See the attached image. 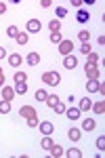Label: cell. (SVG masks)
<instances>
[{"mask_svg":"<svg viewBox=\"0 0 105 158\" xmlns=\"http://www.w3.org/2000/svg\"><path fill=\"white\" fill-rule=\"evenodd\" d=\"M42 82L50 85V86H57L61 82V76H59V72H44L42 74Z\"/></svg>","mask_w":105,"mask_h":158,"instance_id":"cell-1","label":"cell"},{"mask_svg":"<svg viewBox=\"0 0 105 158\" xmlns=\"http://www.w3.org/2000/svg\"><path fill=\"white\" fill-rule=\"evenodd\" d=\"M84 72H86V76H88L91 80H99V76H101L99 63H86V65H84Z\"/></svg>","mask_w":105,"mask_h":158,"instance_id":"cell-2","label":"cell"},{"mask_svg":"<svg viewBox=\"0 0 105 158\" xmlns=\"http://www.w3.org/2000/svg\"><path fill=\"white\" fill-rule=\"evenodd\" d=\"M71 49H74V42H71L70 38L59 42V53H61V55H71Z\"/></svg>","mask_w":105,"mask_h":158,"instance_id":"cell-3","label":"cell"},{"mask_svg":"<svg viewBox=\"0 0 105 158\" xmlns=\"http://www.w3.org/2000/svg\"><path fill=\"white\" fill-rule=\"evenodd\" d=\"M78 65V59L74 57V55H65V59H63V68L65 70H74Z\"/></svg>","mask_w":105,"mask_h":158,"instance_id":"cell-4","label":"cell"},{"mask_svg":"<svg viewBox=\"0 0 105 158\" xmlns=\"http://www.w3.org/2000/svg\"><path fill=\"white\" fill-rule=\"evenodd\" d=\"M19 114H21V116H23L25 120H27V118H34V116L38 114V112H36V110L32 108V106H23V108L19 110Z\"/></svg>","mask_w":105,"mask_h":158,"instance_id":"cell-5","label":"cell"},{"mask_svg":"<svg viewBox=\"0 0 105 158\" xmlns=\"http://www.w3.org/2000/svg\"><path fill=\"white\" fill-rule=\"evenodd\" d=\"M38 129H40V133L42 135H53V131H55V127H53V124H50V122H40V124H38Z\"/></svg>","mask_w":105,"mask_h":158,"instance_id":"cell-6","label":"cell"},{"mask_svg":"<svg viewBox=\"0 0 105 158\" xmlns=\"http://www.w3.org/2000/svg\"><path fill=\"white\" fill-rule=\"evenodd\" d=\"M21 55L19 53H13V55H9V65H13V68H19L21 65Z\"/></svg>","mask_w":105,"mask_h":158,"instance_id":"cell-7","label":"cell"},{"mask_svg":"<svg viewBox=\"0 0 105 158\" xmlns=\"http://www.w3.org/2000/svg\"><path fill=\"white\" fill-rule=\"evenodd\" d=\"M2 99L13 101V99H15V89H11V86H2Z\"/></svg>","mask_w":105,"mask_h":158,"instance_id":"cell-8","label":"cell"},{"mask_svg":"<svg viewBox=\"0 0 105 158\" xmlns=\"http://www.w3.org/2000/svg\"><path fill=\"white\" fill-rule=\"evenodd\" d=\"M27 32H30V34L40 32V21H38V19H30V21H27Z\"/></svg>","mask_w":105,"mask_h":158,"instance_id":"cell-9","label":"cell"},{"mask_svg":"<svg viewBox=\"0 0 105 158\" xmlns=\"http://www.w3.org/2000/svg\"><path fill=\"white\" fill-rule=\"evenodd\" d=\"M67 137H70L71 141H80L82 131H80V129H70V131H67Z\"/></svg>","mask_w":105,"mask_h":158,"instance_id":"cell-10","label":"cell"},{"mask_svg":"<svg viewBox=\"0 0 105 158\" xmlns=\"http://www.w3.org/2000/svg\"><path fill=\"white\" fill-rule=\"evenodd\" d=\"M25 59H27V63L34 68V65H38V63H40V55H38V53H30Z\"/></svg>","mask_w":105,"mask_h":158,"instance_id":"cell-11","label":"cell"},{"mask_svg":"<svg viewBox=\"0 0 105 158\" xmlns=\"http://www.w3.org/2000/svg\"><path fill=\"white\" fill-rule=\"evenodd\" d=\"M15 93H17V95L27 93V82H15Z\"/></svg>","mask_w":105,"mask_h":158,"instance_id":"cell-12","label":"cell"},{"mask_svg":"<svg viewBox=\"0 0 105 158\" xmlns=\"http://www.w3.org/2000/svg\"><path fill=\"white\" fill-rule=\"evenodd\" d=\"M86 91L88 93H97L99 91V80H88L86 82Z\"/></svg>","mask_w":105,"mask_h":158,"instance_id":"cell-13","label":"cell"},{"mask_svg":"<svg viewBox=\"0 0 105 158\" xmlns=\"http://www.w3.org/2000/svg\"><path fill=\"white\" fill-rule=\"evenodd\" d=\"M65 112H67V118H70V120H78V118H80V110L70 108V110H65Z\"/></svg>","mask_w":105,"mask_h":158,"instance_id":"cell-14","label":"cell"},{"mask_svg":"<svg viewBox=\"0 0 105 158\" xmlns=\"http://www.w3.org/2000/svg\"><path fill=\"white\" fill-rule=\"evenodd\" d=\"M48 152H50V154H53L55 158H59V156H63V154H65V150H63L61 146H53L50 150H48Z\"/></svg>","mask_w":105,"mask_h":158,"instance_id":"cell-15","label":"cell"},{"mask_svg":"<svg viewBox=\"0 0 105 158\" xmlns=\"http://www.w3.org/2000/svg\"><path fill=\"white\" fill-rule=\"evenodd\" d=\"M40 146L44 148V150H50V148L55 146V143H53V139H50V135H44V139L40 141Z\"/></svg>","mask_w":105,"mask_h":158,"instance_id":"cell-16","label":"cell"},{"mask_svg":"<svg viewBox=\"0 0 105 158\" xmlns=\"http://www.w3.org/2000/svg\"><path fill=\"white\" fill-rule=\"evenodd\" d=\"M44 103H46L48 108H55V106L59 103V97H57V95H48V97L44 99Z\"/></svg>","mask_w":105,"mask_h":158,"instance_id":"cell-17","label":"cell"},{"mask_svg":"<svg viewBox=\"0 0 105 158\" xmlns=\"http://www.w3.org/2000/svg\"><path fill=\"white\" fill-rule=\"evenodd\" d=\"M91 108L95 110V114H103V112H105V103H103V99H101V101H97V103H93Z\"/></svg>","mask_w":105,"mask_h":158,"instance_id":"cell-18","label":"cell"},{"mask_svg":"<svg viewBox=\"0 0 105 158\" xmlns=\"http://www.w3.org/2000/svg\"><path fill=\"white\" fill-rule=\"evenodd\" d=\"M82 129H84V131H93V129H95V120H93V118H84Z\"/></svg>","mask_w":105,"mask_h":158,"instance_id":"cell-19","label":"cell"},{"mask_svg":"<svg viewBox=\"0 0 105 158\" xmlns=\"http://www.w3.org/2000/svg\"><path fill=\"white\" fill-rule=\"evenodd\" d=\"M0 112H2V114H9V112H11V101L2 99V101H0Z\"/></svg>","mask_w":105,"mask_h":158,"instance_id":"cell-20","label":"cell"},{"mask_svg":"<svg viewBox=\"0 0 105 158\" xmlns=\"http://www.w3.org/2000/svg\"><path fill=\"white\" fill-rule=\"evenodd\" d=\"M76 19H78L80 23H86V21L91 19V15H88V13H86V11H80V13H78V15H76Z\"/></svg>","mask_w":105,"mask_h":158,"instance_id":"cell-21","label":"cell"},{"mask_svg":"<svg viewBox=\"0 0 105 158\" xmlns=\"http://www.w3.org/2000/svg\"><path fill=\"white\" fill-rule=\"evenodd\" d=\"M78 38H80L82 42H88V40H91V32H88V30H80V32H78Z\"/></svg>","mask_w":105,"mask_h":158,"instance_id":"cell-22","label":"cell"},{"mask_svg":"<svg viewBox=\"0 0 105 158\" xmlns=\"http://www.w3.org/2000/svg\"><path fill=\"white\" fill-rule=\"evenodd\" d=\"M48 30H53V32H61V21H59V19H53V21L48 23Z\"/></svg>","mask_w":105,"mask_h":158,"instance_id":"cell-23","label":"cell"},{"mask_svg":"<svg viewBox=\"0 0 105 158\" xmlns=\"http://www.w3.org/2000/svg\"><path fill=\"white\" fill-rule=\"evenodd\" d=\"M80 156H82V152L78 148H70L67 150V158H80Z\"/></svg>","mask_w":105,"mask_h":158,"instance_id":"cell-24","label":"cell"},{"mask_svg":"<svg viewBox=\"0 0 105 158\" xmlns=\"http://www.w3.org/2000/svg\"><path fill=\"white\" fill-rule=\"evenodd\" d=\"M17 34H19V30H17V25H9V27H6V36H11V38H17Z\"/></svg>","mask_w":105,"mask_h":158,"instance_id":"cell-25","label":"cell"},{"mask_svg":"<svg viewBox=\"0 0 105 158\" xmlns=\"http://www.w3.org/2000/svg\"><path fill=\"white\" fill-rule=\"evenodd\" d=\"M91 106H93V101H91V99H88V97L80 99V110H84V112H86V110L91 108Z\"/></svg>","mask_w":105,"mask_h":158,"instance_id":"cell-26","label":"cell"},{"mask_svg":"<svg viewBox=\"0 0 105 158\" xmlns=\"http://www.w3.org/2000/svg\"><path fill=\"white\" fill-rule=\"evenodd\" d=\"M13 80H15V82H25V80H27V74H25V72H17Z\"/></svg>","mask_w":105,"mask_h":158,"instance_id":"cell-27","label":"cell"},{"mask_svg":"<svg viewBox=\"0 0 105 158\" xmlns=\"http://www.w3.org/2000/svg\"><path fill=\"white\" fill-rule=\"evenodd\" d=\"M17 42L19 44H27V32H19L17 34Z\"/></svg>","mask_w":105,"mask_h":158,"instance_id":"cell-28","label":"cell"},{"mask_svg":"<svg viewBox=\"0 0 105 158\" xmlns=\"http://www.w3.org/2000/svg\"><path fill=\"white\" fill-rule=\"evenodd\" d=\"M80 53H82V55H88V53H93V51H91V44H88V42H82Z\"/></svg>","mask_w":105,"mask_h":158,"instance_id":"cell-29","label":"cell"},{"mask_svg":"<svg viewBox=\"0 0 105 158\" xmlns=\"http://www.w3.org/2000/svg\"><path fill=\"white\" fill-rule=\"evenodd\" d=\"M46 97H48L46 91H42V89H40V91H36V99H38V101H44Z\"/></svg>","mask_w":105,"mask_h":158,"instance_id":"cell-30","label":"cell"},{"mask_svg":"<svg viewBox=\"0 0 105 158\" xmlns=\"http://www.w3.org/2000/svg\"><path fill=\"white\" fill-rule=\"evenodd\" d=\"M55 13H57V17H59V19H63V17H67V11H65L63 6H57V11H55Z\"/></svg>","mask_w":105,"mask_h":158,"instance_id":"cell-31","label":"cell"},{"mask_svg":"<svg viewBox=\"0 0 105 158\" xmlns=\"http://www.w3.org/2000/svg\"><path fill=\"white\" fill-rule=\"evenodd\" d=\"M50 40H53V42H61V40H63V38H61V32H53V34H50Z\"/></svg>","mask_w":105,"mask_h":158,"instance_id":"cell-32","label":"cell"},{"mask_svg":"<svg viewBox=\"0 0 105 158\" xmlns=\"http://www.w3.org/2000/svg\"><path fill=\"white\" fill-rule=\"evenodd\" d=\"M86 57H88V63H97V61H99V55H97V53H88Z\"/></svg>","mask_w":105,"mask_h":158,"instance_id":"cell-33","label":"cell"},{"mask_svg":"<svg viewBox=\"0 0 105 158\" xmlns=\"http://www.w3.org/2000/svg\"><path fill=\"white\" fill-rule=\"evenodd\" d=\"M65 110H67V108H65V106H63L61 101H59L57 106H55V112H57V114H65Z\"/></svg>","mask_w":105,"mask_h":158,"instance_id":"cell-34","label":"cell"},{"mask_svg":"<svg viewBox=\"0 0 105 158\" xmlns=\"http://www.w3.org/2000/svg\"><path fill=\"white\" fill-rule=\"evenodd\" d=\"M27 124H30V127H32V129H34V127H38V124H40V122H38V118H27Z\"/></svg>","mask_w":105,"mask_h":158,"instance_id":"cell-35","label":"cell"},{"mask_svg":"<svg viewBox=\"0 0 105 158\" xmlns=\"http://www.w3.org/2000/svg\"><path fill=\"white\" fill-rule=\"evenodd\" d=\"M97 148H101V150L105 148V137H99V139H97Z\"/></svg>","mask_w":105,"mask_h":158,"instance_id":"cell-36","label":"cell"},{"mask_svg":"<svg viewBox=\"0 0 105 158\" xmlns=\"http://www.w3.org/2000/svg\"><path fill=\"white\" fill-rule=\"evenodd\" d=\"M4 13H6V4H4V2H0V15H4Z\"/></svg>","mask_w":105,"mask_h":158,"instance_id":"cell-37","label":"cell"},{"mask_svg":"<svg viewBox=\"0 0 105 158\" xmlns=\"http://www.w3.org/2000/svg\"><path fill=\"white\" fill-rule=\"evenodd\" d=\"M4 57H6V49H4V47H0V59H4Z\"/></svg>","mask_w":105,"mask_h":158,"instance_id":"cell-38","label":"cell"},{"mask_svg":"<svg viewBox=\"0 0 105 158\" xmlns=\"http://www.w3.org/2000/svg\"><path fill=\"white\" fill-rule=\"evenodd\" d=\"M0 86H4V76H0Z\"/></svg>","mask_w":105,"mask_h":158,"instance_id":"cell-39","label":"cell"},{"mask_svg":"<svg viewBox=\"0 0 105 158\" xmlns=\"http://www.w3.org/2000/svg\"><path fill=\"white\" fill-rule=\"evenodd\" d=\"M0 76H4V72H2V70H0Z\"/></svg>","mask_w":105,"mask_h":158,"instance_id":"cell-40","label":"cell"}]
</instances>
